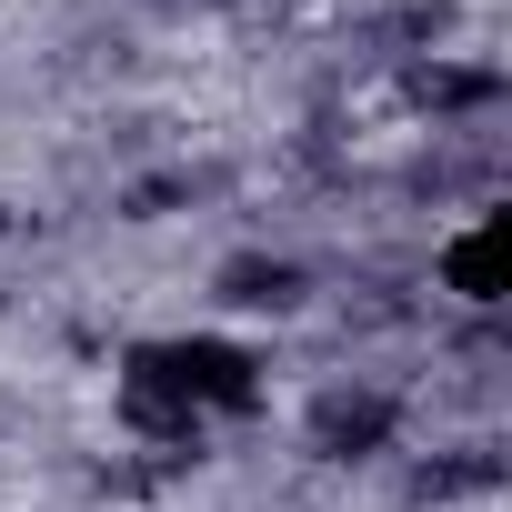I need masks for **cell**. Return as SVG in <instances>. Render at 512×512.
I'll list each match as a JSON object with an SVG mask.
<instances>
[{
	"instance_id": "1",
	"label": "cell",
	"mask_w": 512,
	"mask_h": 512,
	"mask_svg": "<svg viewBox=\"0 0 512 512\" xmlns=\"http://www.w3.org/2000/svg\"><path fill=\"white\" fill-rule=\"evenodd\" d=\"M442 282H452V302H472V312L502 302V211H482V221L442 251Z\"/></svg>"
}]
</instances>
